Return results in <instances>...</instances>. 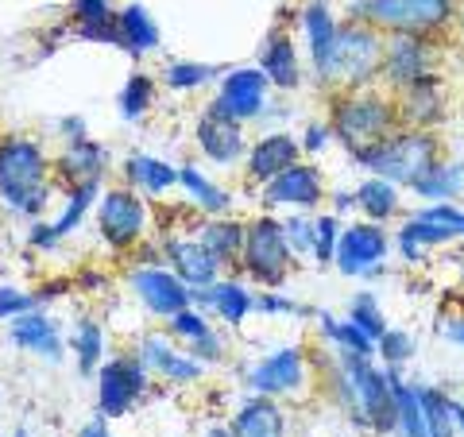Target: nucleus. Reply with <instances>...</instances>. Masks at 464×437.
Instances as JSON below:
<instances>
[{"label": "nucleus", "instance_id": "obj_33", "mask_svg": "<svg viewBox=\"0 0 464 437\" xmlns=\"http://www.w3.org/2000/svg\"><path fill=\"white\" fill-rule=\"evenodd\" d=\"M348 317H353V322L375 341L387 333V314H383V306H380V298H375L372 290H360V295L348 302Z\"/></svg>", "mask_w": 464, "mask_h": 437}, {"label": "nucleus", "instance_id": "obj_46", "mask_svg": "<svg viewBox=\"0 0 464 437\" xmlns=\"http://www.w3.org/2000/svg\"><path fill=\"white\" fill-rule=\"evenodd\" d=\"M170 329L179 333V337H186L190 345H194L198 337H206V333H209L206 317H201V314H194V310H182V314H174V317H170Z\"/></svg>", "mask_w": 464, "mask_h": 437}, {"label": "nucleus", "instance_id": "obj_37", "mask_svg": "<svg viewBox=\"0 0 464 437\" xmlns=\"http://www.w3.org/2000/svg\"><path fill=\"white\" fill-rule=\"evenodd\" d=\"M66 170L78 174V182H90L105 170V151H101L97 143H78V148L66 155Z\"/></svg>", "mask_w": 464, "mask_h": 437}, {"label": "nucleus", "instance_id": "obj_19", "mask_svg": "<svg viewBox=\"0 0 464 437\" xmlns=\"http://www.w3.org/2000/svg\"><path fill=\"white\" fill-rule=\"evenodd\" d=\"M259 70L267 74V82L275 85V90H298V82H302V63H298L295 39H290L286 32H275V35L267 39L264 54H259Z\"/></svg>", "mask_w": 464, "mask_h": 437}, {"label": "nucleus", "instance_id": "obj_24", "mask_svg": "<svg viewBox=\"0 0 464 437\" xmlns=\"http://www.w3.org/2000/svg\"><path fill=\"white\" fill-rule=\"evenodd\" d=\"M391 384H395V399H399V430L395 437H430V422L422 411V399H418L414 380H402V368H387Z\"/></svg>", "mask_w": 464, "mask_h": 437}, {"label": "nucleus", "instance_id": "obj_21", "mask_svg": "<svg viewBox=\"0 0 464 437\" xmlns=\"http://www.w3.org/2000/svg\"><path fill=\"white\" fill-rule=\"evenodd\" d=\"M414 198L422 201H457L464 194V159L460 155H441L422 179L411 186Z\"/></svg>", "mask_w": 464, "mask_h": 437}, {"label": "nucleus", "instance_id": "obj_11", "mask_svg": "<svg viewBox=\"0 0 464 437\" xmlns=\"http://www.w3.org/2000/svg\"><path fill=\"white\" fill-rule=\"evenodd\" d=\"M325 174L314 163H295L283 174H275L271 182H264V201L267 206H290V209H314L325 198Z\"/></svg>", "mask_w": 464, "mask_h": 437}, {"label": "nucleus", "instance_id": "obj_20", "mask_svg": "<svg viewBox=\"0 0 464 437\" xmlns=\"http://www.w3.org/2000/svg\"><path fill=\"white\" fill-rule=\"evenodd\" d=\"M198 143L213 163H232V159L244 155V132H240V121H228V116H217L206 112L198 124Z\"/></svg>", "mask_w": 464, "mask_h": 437}, {"label": "nucleus", "instance_id": "obj_40", "mask_svg": "<svg viewBox=\"0 0 464 437\" xmlns=\"http://www.w3.org/2000/svg\"><path fill=\"white\" fill-rule=\"evenodd\" d=\"M314 225H317L314 259L317 264H333V259H337V240H341V217L337 213H322Z\"/></svg>", "mask_w": 464, "mask_h": 437}, {"label": "nucleus", "instance_id": "obj_30", "mask_svg": "<svg viewBox=\"0 0 464 437\" xmlns=\"http://www.w3.org/2000/svg\"><path fill=\"white\" fill-rule=\"evenodd\" d=\"M116 32H121V39H124V51H132V54L151 51L155 43H159L155 24L148 20V12L136 8V5L121 12V20H116Z\"/></svg>", "mask_w": 464, "mask_h": 437}, {"label": "nucleus", "instance_id": "obj_54", "mask_svg": "<svg viewBox=\"0 0 464 437\" xmlns=\"http://www.w3.org/2000/svg\"><path fill=\"white\" fill-rule=\"evenodd\" d=\"M457 437H464V403L457 399Z\"/></svg>", "mask_w": 464, "mask_h": 437}, {"label": "nucleus", "instance_id": "obj_12", "mask_svg": "<svg viewBox=\"0 0 464 437\" xmlns=\"http://www.w3.org/2000/svg\"><path fill=\"white\" fill-rule=\"evenodd\" d=\"M310 375V364H306V348L302 345H290V348H279V353H271L259 360V368L252 372V387L256 395H290V391H298L306 384Z\"/></svg>", "mask_w": 464, "mask_h": 437}, {"label": "nucleus", "instance_id": "obj_38", "mask_svg": "<svg viewBox=\"0 0 464 437\" xmlns=\"http://www.w3.org/2000/svg\"><path fill=\"white\" fill-rule=\"evenodd\" d=\"M271 90V82L264 70H232V74H225L221 82V93H240V97H267Z\"/></svg>", "mask_w": 464, "mask_h": 437}, {"label": "nucleus", "instance_id": "obj_1", "mask_svg": "<svg viewBox=\"0 0 464 437\" xmlns=\"http://www.w3.org/2000/svg\"><path fill=\"white\" fill-rule=\"evenodd\" d=\"M333 384L337 395L348 406L356 426H364L375 437H387L399 430V399L395 384H391L387 368H375L372 356L337 353V368H333Z\"/></svg>", "mask_w": 464, "mask_h": 437}, {"label": "nucleus", "instance_id": "obj_36", "mask_svg": "<svg viewBox=\"0 0 464 437\" xmlns=\"http://www.w3.org/2000/svg\"><path fill=\"white\" fill-rule=\"evenodd\" d=\"M151 93H155V85H151L148 74H136L132 82H128L124 93H121V112H124V121H140V116L151 109Z\"/></svg>", "mask_w": 464, "mask_h": 437}, {"label": "nucleus", "instance_id": "obj_39", "mask_svg": "<svg viewBox=\"0 0 464 437\" xmlns=\"http://www.w3.org/2000/svg\"><path fill=\"white\" fill-rule=\"evenodd\" d=\"M418 217H426V221L449 228L457 240H464V206H457V201H426L422 209H414Z\"/></svg>", "mask_w": 464, "mask_h": 437}, {"label": "nucleus", "instance_id": "obj_26", "mask_svg": "<svg viewBox=\"0 0 464 437\" xmlns=\"http://www.w3.org/2000/svg\"><path fill=\"white\" fill-rule=\"evenodd\" d=\"M198 302H201V306H213V310L221 314L225 322H232V325H240L244 317H248V310H256V298H252L240 283H213V286H201V290H198Z\"/></svg>", "mask_w": 464, "mask_h": 437}, {"label": "nucleus", "instance_id": "obj_15", "mask_svg": "<svg viewBox=\"0 0 464 437\" xmlns=\"http://www.w3.org/2000/svg\"><path fill=\"white\" fill-rule=\"evenodd\" d=\"M132 286H136V295L143 298V306H148L151 314H159V317H174V314L190 310V298H194L179 275L159 271V267H140L132 275Z\"/></svg>", "mask_w": 464, "mask_h": 437}, {"label": "nucleus", "instance_id": "obj_48", "mask_svg": "<svg viewBox=\"0 0 464 437\" xmlns=\"http://www.w3.org/2000/svg\"><path fill=\"white\" fill-rule=\"evenodd\" d=\"M74 12L82 16V27H97L109 24V0H78Z\"/></svg>", "mask_w": 464, "mask_h": 437}, {"label": "nucleus", "instance_id": "obj_50", "mask_svg": "<svg viewBox=\"0 0 464 437\" xmlns=\"http://www.w3.org/2000/svg\"><path fill=\"white\" fill-rule=\"evenodd\" d=\"M438 329H441L445 341H453V345L464 348V317H453V322H438Z\"/></svg>", "mask_w": 464, "mask_h": 437}, {"label": "nucleus", "instance_id": "obj_29", "mask_svg": "<svg viewBox=\"0 0 464 437\" xmlns=\"http://www.w3.org/2000/svg\"><path fill=\"white\" fill-rule=\"evenodd\" d=\"M244 232H248V225L206 221L201 225V244L217 256V264H232V259H240V252H244Z\"/></svg>", "mask_w": 464, "mask_h": 437}, {"label": "nucleus", "instance_id": "obj_13", "mask_svg": "<svg viewBox=\"0 0 464 437\" xmlns=\"http://www.w3.org/2000/svg\"><path fill=\"white\" fill-rule=\"evenodd\" d=\"M399 101V121L402 128H441L445 112H449V97H445V82L441 74H433L426 82H414L406 90L395 93Z\"/></svg>", "mask_w": 464, "mask_h": 437}, {"label": "nucleus", "instance_id": "obj_45", "mask_svg": "<svg viewBox=\"0 0 464 437\" xmlns=\"http://www.w3.org/2000/svg\"><path fill=\"white\" fill-rule=\"evenodd\" d=\"M35 310V298L24 295L16 286H0V322L5 317H20V314H32Z\"/></svg>", "mask_w": 464, "mask_h": 437}, {"label": "nucleus", "instance_id": "obj_27", "mask_svg": "<svg viewBox=\"0 0 464 437\" xmlns=\"http://www.w3.org/2000/svg\"><path fill=\"white\" fill-rule=\"evenodd\" d=\"M12 341H16L20 348H35V353L51 356V360L63 356V345H58V337H54L51 317H43V314H35V310L12 317Z\"/></svg>", "mask_w": 464, "mask_h": 437}, {"label": "nucleus", "instance_id": "obj_28", "mask_svg": "<svg viewBox=\"0 0 464 437\" xmlns=\"http://www.w3.org/2000/svg\"><path fill=\"white\" fill-rule=\"evenodd\" d=\"M317 322H322L325 329V341H333V348L337 353H356V356H375V337H368L364 329H360L353 317H344V322H337L333 314H317Z\"/></svg>", "mask_w": 464, "mask_h": 437}, {"label": "nucleus", "instance_id": "obj_34", "mask_svg": "<svg viewBox=\"0 0 464 437\" xmlns=\"http://www.w3.org/2000/svg\"><path fill=\"white\" fill-rule=\"evenodd\" d=\"M414 353H418V341L406 329H391L387 325V333L375 341V356H380L387 368H406V364L414 360Z\"/></svg>", "mask_w": 464, "mask_h": 437}, {"label": "nucleus", "instance_id": "obj_32", "mask_svg": "<svg viewBox=\"0 0 464 437\" xmlns=\"http://www.w3.org/2000/svg\"><path fill=\"white\" fill-rule=\"evenodd\" d=\"M143 360H151L155 368L167 375V380H179V384H186V380H198V375H201L198 364H194V360L174 356L170 348L163 345V337H148V345H143Z\"/></svg>", "mask_w": 464, "mask_h": 437}, {"label": "nucleus", "instance_id": "obj_53", "mask_svg": "<svg viewBox=\"0 0 464 437\" xmlns=\"http://www.w3.org/2000/svg\"><path fill=\"white\" fill-rule=\"evenodd\" d=\"M78 437H112V433H109L105 426H101V422H93V426H85Z\"/></svg>", "mask_w": 464, "mask_h": 437}, {"label": "nucleus", "instance_id": "obj_14", "mask_svg": "<svg viewBox=\"0 0 464 437\" xmlns=\"http://www.w3.org/2000/svg\"><path fill=\"white\" fill-rule=\"evenodd\" d=\"M143 384H148V368H143V360H109L105 368H101V414L109 418H121L128 406L140 399Z\"/></svg>", "mask_w": 464, "mask_h": 437}, {"label": "nucleus", "instance_id": "obj_51", "mask_svg": "<svg viewBox=\"0 0 464 437\" xmlns=\"http://www.w3.org/2000/svg\"><path fill=\"white\" fill-rule=\"evenodd\" d=\"M348 209H356V194L353 190H333V213H348Z\"/></svg>", "mask_w": 464, "mask_h": 437}, {"label": "nucleus", "instance_id": "obj_2", "mask_svg": "<svg viewBox=\"0 0 464 437\" xmlns=\"http://www.w3.org/2000/svg\"><path fill=\"white\" fill-rule=\"evenodd\" d=\"M383 54H387V35L380 27H372L364 20L341 24L325 63L314 70V78L333 93L364 90V85L383 78Z\"/></svg>", "mask_w": 464, "mask_h": 437}, {"label": "nucleus", "instance_id": "obj_8", "mask_svg": "<svg viewBox=\"0 0 464 437\" xmlns=\"http://www.w3.org/2000/svg\"><path fill=\"white\" fill-rule=\"evenodd\" d=\"M391 248H395V237L387 232V225L356 221V225L341 228L337 259H333V264H337L344 279H380Z\"/></svg>", "mask_w": 464, "mask_h": 437}, {"label": "nucleus", "instance_id": "obj_16", "mask_svg": "<svg viewBox=\"0 0 464 437\" xmlns=\"http://www.w3.org/2000/svg\"><path fill=\"white\" fill-rule=\"evenodd\" d=\"M302 155V143L290 132H271L248 151V174L256 182H271L275 174H283L286 167H295Z\"/></svg>", "mask_w": 464, "mask_h": 437}, {"label": "nucleus", "instance_id": "obj_6", "mask_svg": "<svg viewBox=\"0 0 464 437\" xmlns=\"http://www.w3.org/2000/svg\"><path fill=\"white\" fill-rule=\"evenodd\" d=\"M0 198L12 209L39 213L47 198V159L32 140L0 143Z\"/></svg>", "mask_w": 464, "mask_h": 437}, {"label": "nucleus", "instance_id": "obj_35", "mask_svg": "<svg viewBox=\"0 0 464 437\" xmlns=\"http://www.w3.org/2000/svg\"><path fill=\"white\" fill-rule=\"evenodd\" d=\"M179 182L201 201V213H225V209H228V194L217 190V186L206 179V174H198L194 167H182V170H179Z\"/></svg>", "mask_w": 464, "mask_h": 437}, {"label": "nucleus", "instance_id": "obj_18", "mask_svg": "<svg viewBox=\"0 0 464 437\" xmlns=\"http://www.w3.org/2000/svg\"><path fill=\"white\" fill-rule=\"evenodd\" d=\"M232 437H286V414L271 395L248 399L232 418Z\"/></svg>", "mask_w": 464, "mask_h": 437}, {"label": "nucleus", "instance_id": "obj_4", "mask_svg": "<svg viewBox=\"0 0 464 437\" xmlns=\"http://www.w3.org/2000/svg\"><path fill=\"white\" fill-rule=\"evenodd\" d=\"M460 0H353L348 16L380 27L383 35L445 39L457 24Z\"/></svg>", "mask_w": 464, "mask_h": 437}, {"label": "nucleus", "instance_id": "obj_56", "mask_svg": "<svg viewBox=\"0 0 464 437\" xmlns=\"http://www.w3.org/2000/svg\"><path fill=\"white\" fill-rule=\"evenodd\" d=\"M460 283H464V267H460Z\"/></svg>", "mask_w": 464, "mask_h": 437}, {"label": "nucleus", "instance_id": "obj_23", "mask_svg": "<svg viewBox=\"0 0 464 437\" xmlns=\"http://www.w3.org/2000/svg\"><path fill=\"white\" fill-rule=\"evenodd\" d=\"M337 16H333L329 0H306V8H302V32H306V43H310V66L317 70L325 63V54L333 47V39H337Z\"/></svg>", "mask_w": 464, "mask_h": 437}, {"label": "nucleus", "instance_id": "obj_9", "mask_svg": "<svg viewBox=\"0 0 464 437\" xmlns=\"http://www.w3.org/2000/svg\"><path fill=\"white\" fill-rule=\"evenodd\" d=\"M445 39H418V35H387L383 54V82L391 93L406 90L414 82L438 74V51Z\"/></svg>", "mask_w": 464, "mask_h": 437}, {"label": "nucleus", "instance_id": "obj_44", "mask_svg": "<svg viewBox=\"0 0 464 437\" xmlns=\"http://www.w3.org/2000/svg\"><path fill=\"white\" fill-rule=\"evenodd\" d=\"M283 228H286V240H290V248H295V256H302V252H310V256H314L317 225L310 221V217H286Z\"/></svg>", "mask_w": 464, "mask_h": 437}, {"label": "nucleus", "instance_id": "obj_22", "mask_svg": "<svg viewBox=\"0 0 464 437\" xmlns=\"http://www.w3.org/2000/svg\"><path fill=\"white\" fill-rule=\"evenodd\" d=\"M167 256L174 259V275H179L182 283H190V286H213L217 283V256L209 252L206 244H190V240H174L167 244Z\"/></svg>", "mask_w": 464, "mask_h": 437}, {"label": "nucleus", "instance_id": "obj_31", "mask_svg": "<svg viewBox=\"0 0 464 437\" xmlns=\"http://www.w3.org/2000/svg\"><path fill=\"white\" fill-rule=\"evenodd\" d=\"M128 179H132L136 186H143L148 194H163L179 182V170L159 163V159H151V155H132L128 159Z\"/></svg>", "mask_w": 464, "mask_h": 437}, {"label": "nucleus", "instance_id": "obj_42", "mask_svg": "<svg viewBox=\"0 0 464 437\" xmlns=\"http://www.w3.org/2000/svg\"><path fill=\"white\" fill-rule=\"evenodd\" d=\"M93 198H97V179H90V182H78V190H74V198H70L66 213H63V217H58V221L51 225V228H54V237H66V232L82 221V213H85V206H90Z\"/></svg>", "mask_w": 464, "mask_h": 437}, {"label": "nucleus", "instance_id": "obj_17", "mask_svg": "<svg viewBox=\"0 0 464 437\" xmlns=\"http://www.w3.org/2000/svg\"><path fill=\"white\" fill-rule=\"evenodd\" d=\"M353 194H356V209L364 221L391 225L395 217H402V186L380 179V174H368Z\"/></svg>", "mask_w": 464, "mask_h": 437}, {"label": "nucleus", "instance_id": "obj_7", "mask_svg": "<svg viewBox=\"0 0 464 437\" xmlns=\"http://www.w3.org/2000/svg\"><path fill=\"white\" fill-rule=\"evenodd\" d=\"M240 264L259 286L279 290L290 279V267L298 264L295 248H290V240H286L283 221H275V217H256V221L248 225V232H244Z\"/></svg>", "mask_w": 464, "mask_h": 437}, {"label": "nucleus", "instance_id": "obj_5", "mask_svg": "<svg viewBox=\"0 0 464 437\" xmlns=\"http://www.w3.org/2000/svg\"><path fill=\"white\" fill-rule=\"evenodd\" d=\"M441 155L445 151L438 132H430V128H399V132H391L375 148L353 155V163L364 167L368 174H380V179L402 186V190H411Z\"/></svg>", "mask_w": 464, "mask_h": 437}, {"label": "nucleus", "instance_id": "obj_41", "mask_svg": "<svg viewBox=\"0 0 464 437\" xmlns=\"http://www.w3.org/2000/svg\"><path fill=\"white\" fill-rule=\"evenodd\" d=\"M74 353H78V368L90 375L101 360V325L97 322H82L74 333Z\"/></svg>", "mask_w": 464, "mask_h": 437}, {"label": "nucleus", "instance_id": "obj_43", "mask_svg": "<svg viewBox=\"0 0 464 437\" xmlns=\"http://www.w3.org/2000/svg\"><path fill=\"white\" fill-rule=\"evenodd\" d=\"M217 74L213 66H201V63H170L167 66V85L170 90H194V85L209 82Z\"/></svg>", "mask_w": 464, "mask_h": 437}, {"label": "nucleus", "instance_id": "obj_49", "mask_svg": "<svg viewBox=\"0 0 464 437\" xmlns=\"http://www.w3.org/2000/svg\"><path fill=\"white\" fill-rule=\"evenodd\" d=\"M256 310H259V314H295V310H302V306H295L290 298H283V295H275V290H267V295H259V298H256Z\"/></svg>", "mask_w": 464, "mask_h": 437}, {"label": "nucleus", "instance_id": "obj_55", "mask_svg": "<svg viewBox=\"0 0 464 437\" xmlns=\"http://www.w3.org/2000/svg\"><path fill=\"white\" fill-rule=\"evenodd\" d=\"M209 437H232V430H209Z\"/></svg>", "mask_w": 464, "mask_h": 437}, {"label": "nucleus", "instance_id": "obj_3", "mask_svg": "<svg viewBox=\"0 0 464 437\" xmlns=\"http://www.w3.org/2000/svg\"><path fill=\"white\" fill-rule=\"evenodd\" d=\"M329 128L348 155H360L402 128L399 101L395 93H380L372 85H364V90H341V93H333Z\"/></svg>", "mask_w": 464, "mask_h": 437}, {"label": "nucleus", "instance_id": "obj_10", "mask_svg": "<svg viewBox=\"0 0 464 437\" xmlns=\"http://www.w3.org/2000/svg\"><path fill=\"white\" fill-rule=\"evenodd\" d=\"M97 221H101V237H105L116 252H128L136 240L143 225H148V209L143 201L128 190H109L101 198V209H97Z\"/></svg>", "mask_w": 464, "mask_h": 437}, {"label": "nucleus", "instance_id": "obj_47", "mask_svg": "<svg viewBox=\"0 0 464 437\" xmlns=\"http://www.w3.org/2000/svg\"><path fill=\"white\" fill-rule=\"evenodd\" d=\"M329 140H337L333 136V128L325 124V121H314V124H306V132H302V151L306 155H317V151H325L329 148Z\"/></svg>", "mask_w": 464, "mask_h": 437}, {"label": "nucleus", "instance_id": "obj_25", "mask_svg": "<svg viewBox=\"0 0 464 437\" xmlns=\"http://www.w3.org/2000/svg\"><path fill=\"white\" fill-rule=\"evenodd\" d=\"M418 399H422V411L430 422V437H457V399L449 395L438 384H418Z\"/></svg>", "mask_w": 464, "mask_h": 437}, {"label": "nucleus", "instance_id": "obj_52", "mask_svg": "<svg viewBox=\"0 0 464 437\" xmlns=\"http://www.w3.org/2000/svg\"><path fill=\"white\" fill-rule=\"evenodd\" d=\"M453 35L460 43V51H464V0H460V12H457V24H453Z\"/></svg>", "mask_w": 464, "mask_h": 437}]
</instances>
